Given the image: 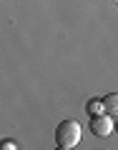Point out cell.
I'll list each match as a JSON object with an SVG mask.
<instances>
[{
  "label": "cell",
  "mask_w": 118,
  "mask_h": 150,
  "mask_svg": "<svg viewBox=\"0 0 118 150\" xmlns=\"http://www.w3.org/2000/svg\"><path fill=\"white\" fill-rule=\"evenodd\" d=\"M81 143V125L78 120H63L55 128V145L60 150H70Z\"/></svg>",
  "instance_id": "cell-1"
},
{
  "label": "cell",
  "mask_w": 118,
  "mask_h": 150,
  "mask_svg": "<svg viewBox=\"0 0 118 150\" xmlns=\"http://www.w3.org/2000/svg\"><path fill=\"white\" fill-rule=\"evenodd\" d=\"M91 130H93V135H98V138H108V135L116 130V118L108 115V112L93 115L91 118Z\"/></svg>",
  "instance_id": "cell-2"
},
{
  "label": "cell",
  "mask_w": 118,
  "mask_h": 150,
  "mask_svg": "<svg viewBox=\"0 0 118 150\" xmlns=\"http://www.w3.org/2000/svg\"><path fill=\"white\" fill-rule=\"evenodd\" d=\"M103 108H106L108 115H113V118H118V93H111V95L103 98Z\"/></svg>",
  "instance_id": "cell-3"
},
{
  "label": "cell",
  "mask_w": 118,
  "mask_h": 150,
  "mask_svg": "<svg viewBox=\"0 0 118 150\" xmlns=\"http://www.w3.org/2000/svg\"><path fill=\"white\" fill-rule=\"evenodd\" d=\"M86 110H88V115H101V112H106V108H103V100H96V98H91L88 100V105H86Z\"/></svg>",
  "instance_id": "cell-4"
},
{
  "label": "cell",
  "mask_w": 118,
  "mask_h": 150,
  "mask_svg": "<svg viewBox=\"0 0 118 150\" xmlns=\"http://www.w3.org/2000/svg\"><path fill=\"white\" fill-rule=\"evenodd\" d=\"M3 148H5V150H13V148H18V143H15V140H3Z\"/></svg>",
  "instance_id": "cell-5"
},
{
  "label": "cell",
  "mask_w": 118,
  "mask_h": 150,
  "mask_svg": "<svg viewBox=\"0 0 118 150\" xmlns=\"http://www.w3.org/2000/svg\"><path fill=\"white\" fill-rule=\"evenodd\" d=\"M116 133H118V118H116Z\"/></svg>",
  "instance_id": "cell-6"
},
{
  "label": "cell",
  "mask_w": 118,
  "mask_h": 150,
  "mask_svg": "<svg viewBox=\"0 0 118 150\" xmlns=\"http://www.w3.org/2000/svg\"><path fill=\"white\" fill-rule=\"evenodd\" d=\"M111 3H118V0H111Z\"/></svg>",
  "instance_id": "cell-7"
}]
</instances>
